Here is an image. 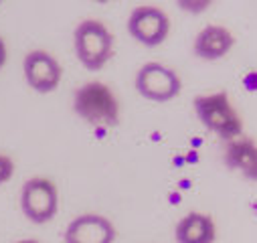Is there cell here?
I'll use <instances>...</instances> for the list:
<instances>
[{
	"mask_svg": "<svg viewBox=\"0 0 257 243\" xmlns=\"http://www.w3.org/2000/svg\"><path fill=\"white\" fill-rule=\"evenodd\" d=\"M73 111L89 126H115L119 119V105L113 91L101 81H89L73 95Z\"/></svg>",
	"mask_w": 257,
	"mask_h": 243,
	"instance_id": "6da1fadb",
	"label": "cell"
},
{
	"mask_svg": "<svg viewBox=\"0 0 257 243\" xmlns=\"http://www.w3.org/2000/svg\"><path fill=\"white\" fill-rule=\"evenodd\" d=\"M192 105H195V111H197V117L201 119V124L209 132L217 134L219 138L227 142L241 136L243 132L241 117L231 105V99L225 91L199 95L195 97Z\"/></svg>",
	"mask_w": 257,
	"mask_h": 243,
	"instance_id": "7a4b0ae2",
	"label": "cell"
},
{
	"mask_svg": "<svg viewBox=\"0 0 257 243\" xmlns=\"http://www.w3.org/2000/svg\"><path fill=\"white\" fill-rule=\"evenodd\" d=\"M73 47L79 63L89 71H99L113 55V37L107 27L95 19L77 25L73 33Z\"/></svg>",
	"mask_w": 257,
	"mask_h": 243,
	"instance_id": "3957f363",
	"label": "cell"
},
{
	"mask_svg": "<svg viewBox=\"0 0 257 243\" xmlns=\"http://www.w3.org/2000/svg\"><path fill=\"white\" fill-rule=\"evenodd\" d=\"M21 209L35 225L53 221L59 211V193L55 182L43 176L29 178L21 191Z\"/></svg>",
	"mask_w": 257,
	"mask_h": 243,
	"instance_id": "277c9868",
	"label": "cell"
},
{
	"mask_svg": "<svg viewBox=\"0 0 257 243\" xmlns=\"http://www.w3.org/2000/svg\"><path fill=\"white\" fill-rule=\"evenodd\" d=\"M136 89L142 97L162 103L180 93L182 81L174 69L162 63H146L136 73Z\"/></svg>",
	"mask_w": 257,
	"mask_h": 243,
	"instance_id": "5b68a950",
	"label": "cell"
},
{
	"mask_svg": "<svg viewBox=\"0 0 257 243\" xmlns=\"http://www.w3.org/2000/svg\"><path fill=\"white\" fill-rule=\"evenodd\" d=\"M127 33L144 47H158L170 33V19L158 7H138L127 19Z\"/></svg>",
	"mask_w": 257,
	"mask_h": 243,
	"instance_id": "8992f818",
	"label": "cell"
},
{
	"mask_svg": "<svg viewBox=\"0 0 257 243\" xmlns=\"http://www.w3.org/2000/svg\"><path fill=\"white\" fill-rule=\"evenodd\" d=\"M23 73H25L29 87L35 89L37 93L55 91L63 77V69L59 65V61L43 49H35L27 53L23 61Z\"/></svg>",
	"mask_w": 257,
	"mask_h": 243,
	"instance_id": "52a82bcc",
	"label": "cell"
},
{
	"mask_svg": "<svg viewBox=\"0 0 257 243\" xmlns=\"http://www.w3.org/2000/svg\"><path fill=\"white\" fill-rule=\"evenodd\" d=\"M65 243H113L115 241V227L113 223L95 213L75 217L65 233H63Z\"/></svg>",
	"mask_w": 257,
	"mask_h": 243,
	"instance_id": "ba28073f",
	"label": "cell"
},
{
	"mask_svg": "<svg viewBox=\"0 0 257 243\" xmlns=\"http://www.w3.org/2000/svg\"><path fill=\"white\" fill-rule=\"evenodd\" d=\"M233 45H235V39L231 31H227L221 25H209L203 31H199V35L195 37L192 51L203 61H217L225 57L233 49Z\"/></svg>",
	"mask_w": 257,
	"mask_h": 243,
	"instance_id": "9c48e42d",
	"label": "cell"
},
{
	"mask_svg": "<svg viewBox=\"0 0 257 243\" xmlns=\"http://www.w3.org/2000/svg\"><path fill=\"white\" fill-rule=\"evenodd\" d=\"M176 243H213L217 237L215 221L205 213L184 215L174 229Z\"/></svg>",
	"mask_w": 257,
	"mask_h": 243,
	"instance_id": "30bf717a",
	"label": "cell"
},
{
	"mask_svg": "<svg viewBox=\"0 0 257 243\" xmlns=\"http://www.w3.org/2000/svg\"><path fill=\"white\" fill-rule=\"evenodd\" d=\"M225 164L241 172L249 180H257V144L251 138H235L227 142Z\"/></svg>",
	"mask_w": 257,
	"mask_h": 243,
	"instance_id": "8fae6325",
	"label": "cell"
},
{
	"mask_svg": "<svg viewBox=\"0 0 257 243\" xmlns=\"http://www.w3.org/2000/svg\"><path fill=\"white\" fill-rule=\"evenodd\" d=\"M215 0H176V5L182 13H188V15H201L205 13Z\"/></svg>",
	"mask_w": 257,
	"mask_h": 243,
	"instance_id": "7c38bea8",
	"label": "cell"
},
{
	"mask_svg": "<svg viewBox=\"0 0 257 243\" xmlns=\"http://www.w3.org/2000/svg\"><path fill=\"white\" fill-rule=\"evenodd\" d=\"M15 174V160L7 154H0V185L9 182Z\"/></svg>",
	"mask_w": 257,
	"mask_h": 243,
	"instance_id": "4fadbf2b",
	"label": "cell"
},
{
	"mask_svg": "<svg viewBox=\"0 0 257 243\" xmlns=\"http://www.w3.org/2000/svg\"><path fill=\"white\" fill-rule=\"evenodd\" d=\"M7 59H9V49H7L5 39L0 37V69H3V67L7 65Z\"/></svg>",
	"mask_w": 257,
	"mask_h": 243,
	"instance_id": "5bb4252c",
	"label": "cell"
},
{
	"mask_svg": "<svg viewBox=\"0 0 257 243\" xmlns=\"http://www.w3.org/2000/svg\"><path fill=\"white\" fill-rule=\"evenodd\" d=\"M17 243H41V241H37V239H21Z\"/></svg>",
	"mask_w": 257,
	"mask_h": 243,
	"instance_id": "9a60e30c",
	"label": "cell"
},
{
	"mask_svg": "<svg viewBox=\"0 0 257 243\" xmlns=\"http://www.w3.org/2000/svg\"><path fill=\"white\" fill-rule=\"evenodd\" d=\"M93 3H99V5H103V3H109V0H93Z\"/></svg>",
	"mask_w": 257,
	"mask_h": 243,
	"instance_id": "2e32d148",
	"label": "cell"
},
{
	"mask_svg": "<svg viewBox=\"0 0 257 243\" xmlns=\"http://www.w3.org/2000/svg\"><path fill=\"white\" fill-rule=\"evenodd\" d=\"M0 5H3V0H0Z\"/></svg>",
	"mask_w": 257,
	"mask_h": 243,
	"instance_id": "e0dca14e",
	"label": "cell"
}]
</instances>
